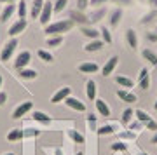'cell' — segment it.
Segmentation results:
<instances>
[{
    "instance_id": "6da1fadb",
    "label": "cell",
    "mask_w": 157,
    "mask_h": 155,
    "mask_svg": "<svg viewBox=\"0 0 157 155\" xmlns=\"http://www.w3.org/2000/svg\"><path fill=\"white\" fill-rule=\"evenodd\" d=\"M72 28V21H58V23H52V25H47L45 26V33L49 35V37H52V35H61L63 32H68Z\"/></svg>"
},
{
    "instance_id": "7a4b0ae2",
    "label": "cell",
    "mask_w": 157,
    "mask_h": 155,
    "mask_svg": "<svg viewBox=\"0 0 157 155\" xmlns=\"http://www.w3.org/2000/svg\"><path fill=\"white\" fill-rule=\"evenodd\" d=\"M17 45V40L16 39H11L9 42H7L6 45H4V51H2V54H0V59L2 61H7L9 58L12 56V52H14V49H16Z\"/></svg>"
},
{
    "instance_id": "3957f363",
    "label": "cell",
    "mask_w": 157,
    "mask_h": 155,
    "mask_svg": "<svg viewBox=\"0 0 157 155\" xmlns=\"http://www.w3.org/2000/svg\"><path fill=\"white\" fill-rule=\"evenodd\" d=\"M52 4H51V2H44V9H42V12H40V23H42V25H45V26H47V25H49V21H51V14H52Z\"/></svg>"
},
{
    "instance_id": "277c9868",
    "label": "cell",
    "mask_w": 157,
    "mask_h": 155,
    "mask_svg": "<svg viewBox=\"0 0 157 155\" xmlns=\"http://www.w3.org/2000/svg\"><path fill=\"white\" fill-rule=\"evenodd\" d=\"M28 63H30V52L28 51H23V52L17 54L16 61H14V66H16L17 70H21V68H25Z\"/></svg>"
},
{
    "instance_id": "5b68a950",
    "label": "cell",
    "mask_w": 157,
    "mask_h": 155,
    "mask_svg": "<svg viewBox=\"0 0 157 155\" xmlns=\"http://www.w3.org/2000/svg\"><path fill=\"white\" fill-rule=\"evenodd\" d=\"M32 110V101H25V103H21V105L17 106L16 110H14V113H12V119H21L26 112H30Z\"/></svg>"
},
{
    "instance_id": "8992f818",
    "label": "cell",
    "mask_w": 157,
    "mask_h": 155,
    "mask_svg": "<svg viewBox=\"0 0 157 155\" xmlns=\"http://www.w3.org/2000/svg\"><path fill=\"white\" fill-rule=\"evenodd\" d=\"M70 93H72V89H70V87H61V89H59V91L56 93V94L51 98V101H52V103H59V101H65L68 96H70Z\"/></svg>"
},
{
    "instance_id": "52a82bcc",
    "label": "cell",
    "mask_w": 157,
    "mask_h": 155,
    "mask_svg": "<svg viewBox=\"0 0 157 155\" xmlns=\"http://www.w3.org/2000/svg\"><path fill=\"white\" fill-rule=\"evenodd\" d=\"M65 103H67L70 108H73V110H77V112H84L86 110L84 103H82L80 100H77V98H72V96H68L67 100H65Z\"/></svg>"
},
{
    "instance_id": "ba28073f",
    "label": "cell",
    "mask_w": 157,
    "mask_h": 155,
    "mask_svg": "<svg viewBox=\"0 0 157 155\" xmlns=\"http://www.w3.org/2000/svg\"><path fill=\"white\" fill-rule=\"evenodd\" d=\"M14 11H16V4H7V6L4 7V11L0 12V21L2 23L9 21V17L14 14Z\"/></svg>"
},
{
    "instance_id": "9c48e42d",
    "label": "cell",
    "mask_w": 157,
    "mask_h": 155,
    "mask_svg": "<svg viewBox=\"0 0 157 155\" xmlns=\"http://www.w3.org/2000/svg\"><path fill=\"white\" fill-rule=\"evenodd\" d=\"M25 28H26V19H19V21H16L11 28H9V35H11V37H14V35L21 33Z\"/></svg>"
},
{
    "instance_id": "30bf717a",
    "label": "cell",
    "mask_w": 157,
    "mask_h": 155,
    "mask_svg": "<svg viewBox=\"0 0 157 155\" xmlns=\"http://www.w3.org/2000/svg\"><path fill=\"white\" fill-rule=\"evenodd\" d=\"M117 63H119V58H117V56H112V58L107 61V65L103 66V75H105V77H107V75H110V73L115 70Z\"/></svg>"
},
{
    "instance_id": "8fae6325",
    "label": "cell",
    "mask_w": 157,
    "mask_h": 155,
    "mask_svg": "<svg viewBox=\"0 0 157 155\" xmlns=\"http://www.w3.org/2000/svg\"><path fill=\"white\" fill-rule=\"evenodd\" d=\"M44 2L45 0H33L32 2V11H30L32 17H40V12L44 9Z\"/></svg>"
},
{
    "instance_id": "7c38bea8",
    "label": "cell",
    "mask_w": 157,
    "mask_h": 155,
    "mask_svg": "<svg viewBox=\"0 0 157 155\" xmlns=\"http://www.w3.org/2000/svg\"><path fill=\"white\" fill-rule=\"evenodd\" d=\"M117 96H119L122 101H126V103H135V101H136V96L131 94L129 91H124V89H119V91H117Z\"/></svg>"
},
{
    "instance_id": "4fadbf2b",
    "label": "cell",
    "mask_w": 157,
    "mask_h": 155,
    "mask_svg": "<svg viewBox=\"0 0 157 155\" xmlns=\"http://www.w3.org/2000/svg\"><path fill=\"white\" fill-rule=\"evenodd\" d=\"M126 39H128L129 47H133V49L138 47V37H136L135 30H128V32H126Z\"/></svg>"
},
{
    "instance_id": "5bb4252c",
    "label": "cell",
    "mask_w": 157,
    "mask_h": 155,
    "mask_svg": "<svg viewBox=\"0 0 157 155\" xmlns=\"http://www.w3.org/2000/svg\"><path fill=\"white\" fill-rule=\"evenodd\" d=\"M96 110L100 112V115H105V117L110 115V108L103 100H96Z\"/></svg>"
},
{
    "instance_id": "9a60e30c",
    "label": "cell",
    "mask_w": 157,
    "mask_h": 155,
    "mask_svg": "<svg viewBox=\"0 0 157 155\" xmlns=\"http://www.w3.org/2000/svg\"><path fill=\"white\" fill-rule=\"evenodd\" d=\"M78 70L82 73H94V72H98V65L96 63H82L78 66Z\"/></svg>"
},
{
    "instance_id": "2e32d148",
    "label": "cell",
    "mask_w": 157,
    "mask_h": 155,
    "mask_svg": "<svg viewBox=\"0 0 157 155\" xmlns=\"http://www.w3.org/2000/svg\"><path fill=\"white\" fill-rule=\"evenodd\" d=\"M101 47H103V42H101V40H91L89 44H86L84 45V49L87 51V52H93V51H100Z\"/></svg>"
},
{
    "instance_id": "e0dca14e",
    "label": "cell",
    "mask_w": 157,
    "mask_h": 155,
    "mask_svg": "<svg viewBox=\"0 0 157 155\" xmlns=\"http://www.w3.org/2000/svg\"><path fill=\"white\" fill-rule=\"evenodd\" d=\"M115 82L119 84V85H122V87H133V80L131 78H128V77H122V75H117L115 77Z\"/></svg>"
},
{
    "instance_id": "ac0fdd59",
    "label": "cell",
    "mask_w": 157,
    "mask_h": 155,
    "mask_svg": "<svg viewBox=\"0 0 157 155\" xmlns=\"http://www.w3.org/2000/svg\"><path fill=\"white\" fill-rule=\"evenodd\" d=\"M86 89H87V98H89V100H94L96 98V84H94V80H89V82L86 84Z\"/></svg>"
},
{
    "instance_id": "d6986e66",
    "label": "cell",
    "mask_w": 157,
    "mask_h": 155,
    "mask_svg": "<svg viewBox=\"0 0 157 155\" xmlns=\"http://www.w3.org/2000/svg\"><path fill=\"white\" fill-rule=\"evenodd\" d=\"M121 17H122V11H121V9H115V11L112 12V16H110V25H112V26H117L119 21H121Z\"/></svg>"
},
{
    "instance_id": "ffe728a7",
    "label": "cell",
    "mask_w": 157,
    "mask_h": 155,
    "mask_svg": "<svg viewBox=\"0 0 157 155\" xmlns=\"http://www.w3.org/2000/svg\"><path fill=\"white\" fill-rule=\"evenodd\" d=\"M141 54H143V58H145V59L150 61L154 66H157V56L154 54V52H152L150 49H143V52H141Z\"/></svg>"
},
{
    "instance_id": "44dd1931",
    "label": "cell",
    "mask_w": 157,
    "mask_h": 155,
    "mask_svg": "<svg viewBox=\"0 0 157 155\" xmlns=\"http://www.w3.org/2000/svg\"><path fill=\"white\" fill-rule=\"evenodd\" d=\"M19 75H21L23 78H35L37 77V72H35V70H30V68H21V70H19Z\"/></svg>"
},
{
    "instance_id": "7402d4cb",
    "label": "cell",
    "mask_w": 157,
    "mask_h": 155,
    "mask_svg": "<svg viewBox=\"0 0 157 155\" xmlns=\"http://www.w3.org/2000/svg\"><path fill=\"white\" fill-rule=\"evenodd\" d=\"M33 120H39V122H42V124H47V122L51 120V117L45 115L44 112H35L33 113Z\"/></svg>"
},
{
    "instance_id": "603a6c76",
    "label": "cell",
    "mask_w": 157,
    "mask_h": 155,
    "mask_svg": "<svg viewBox=\"0 0 157 155\" xmlns=\"http://www.w3.org/2000/svg\"><path fill=\"white\" fill-rule=\"evenodd\" d=\"M23 138V131H19V129H12L11 133L7 134V139L9 141H17V139Z\"/></svg>"
},
{
    "instance_id": "cb8c5ba5",
    "label": "cell",
    "mask_w": 157,
    "mask_h": 155,
    "mask_svg": "<svg viewBox=\"0 0 157 155\" xmlns=\"http://www.w3.org/2000/svg\"><path fill=\"white\" fill-rule=\"evenodd\" d=\"M82 33H84L86 37H89V39L96 40L98 39V35H100V32H96L94 28H82Z\"/></svg>"
},
{
    "instance_id": "d4e9b609",
    "label": "cell",
    "mask_w": 157,
    "mask_h": 155,
    "mask_svg": "<svg viewBox=\"0 0 157 155\" xmlns=\"http://www.w3.org/2000/svg\"><path fill=\"white\" fill-rule=\"evenodd\" d=\"M61 42H63V37H61V35L49 37V39H47V45H49V47H56V45H59Z\"/></svg>"
},
{
    "instance_id": "484cf974",
    "label": "cell",
    "mask_w": 157,
    "mask_h": 155,
    "mask_svg": "<svg viewBox=\"0 0 157 155\" xmlns=\"http://www.w3.org/2000/svg\"><path fill=\"white\" fill-rule=\"evenodd\" d=\"M67 4H68V0H56L54 6H52V11L54 12H61L63 9L67 7Z\"/></svg>"
},
{
    "instance_id": "4316f807",
    "label": "cell",
    "mask_w": 157,
    "mask_h": 155,
    "mask_svg": "<svg viewBox=\"0 0 157 155\" xmlns=\"http://www.w3.org/2000/svg\"><path fill=\"white\" fill-rule=\"evenodd\" d=\"M68 136H70L75 143H84V141H86L84 136H82L80 133H77V131H70V133H68Z\"/></svg>"
},
{
    "instance_id": "83f0119b",
    "label": "cell",
    "mask_w": 157,
    "mask_h": 155,
    "mask_svg": "<svg viewBox=\"0 0 157 155\" xmlns=\"http://www.w3.org/2000/svg\"><path fill=\"white\" fill-rule=\"evenodd\" d=\"M135 115L138 117V120H140V122H143V124H147L148 120H152V119H150V115H147V113H145L143 110H136V112H135Z\"/></svg>"
},
{
    "instance_id": "f1b7e54d",
    "label": "cell",
    "mask_w": 157,
    "mask_h": 155,
    "mask_svg": "<svg viewBox=\"0 0 157 155\" xmlns=\"http://www.w3.org/2000/svg\"><path fill=\"white\" fill-rule=\"evenodd\" d=\"M17 14H19L21 19H25V16H26V4H25V0H21L17 4Z\"/></svg>"
},
{
    "instance_id": "f546056e",
    "label": "cell",
    "mask_w": 157,
    "mask_h": 155,
    "mask_svg": "<svg viewBox=\"0 0 157 155\" xmlns=\"http://www.w3.org/2000/svg\"><path fill=\"white\" fill-rule=\"evenodd\" d=\"M37 54H39L40 59L47 61V63H49V61H52V54H51V52H47V51H44V49H40L39 52H37Z\"/></svg>"
},
{
    "instance_id": "4dcf8cb0",
    "label": "cell",
    "mask_w": 157,
    "mask_h": 155,
    "mask_svg": "<svg viewBox=\"0 0 157 155\" xmlns=\"http://www.w3.org/2000/svg\"><path fill=\"white\" fill-rule=\"evenodd\" d=\"M100 32H101V37H103V42L110 44V42H112V35H110V32L107 30V26H105V28H101Z\"/></svg>"
},
{
    "instance_id": "1f68e13d",
    "label": "cell",
    "mask_w": 157,
    "mask_h": 155,
    "mask_svg": "<svg viewBox=\"0 0 157 155\" xmlns=\"http://www.w3.org/2000/svg\"><path fill=\"white\" fill-rule=\"evenodd\" d=\"M113 133V127L112 126H103V127L98 129V134L100 136H105V134H112Z\"/></svg>"
},
{
    "instance_id": "d6a6232c",
    "label": "cell",
    "mask_w": 157,
    "mask_h": 155,
    "mask_svg": "<svg viewBox=\"0 0 157 155\" xmlns=\"http://www.w3.org/2000/svg\"><path fill=\"white\" fill-rule=\"evenodd\" d=\"M131 117H133V110H131V108L124 110V113H122V122H124V124H129Z\"/></svg>"
},
{
    "instance_id": "836d02e7",
    "label": "cell",
    "mask_w": 157,
    "mask_h": 155,
    "mask_svg": "<svg viewBox=\"0 0 157 155\" xmlns=\"http://www.w3.org/2000/svg\"><path fill=\"white\" fill-rule=\"evenodd\" d=\"M140 87L141 89H148L150 87V77H148V75L143 77V78H140Z\"/></svg>"
},
{
    "instance_id": "e575fe53",
    "label": "cell",
    "mask_w": 157,
    "mask_h": 155,
    "mask_svg": "<svg viewBox=\"0 0 157 155\" xmlns=\"http://www.w3.org/2000/svg\"><path fill=\"white\" fill-rule=\"evenodd\" d=\"M112 150L113 152H124V150H126V143H122V141H121V143H113Z\"/></svg>"
},
{
    "instance_id": "d590c367",
    "label": "cell",
    "mask_w": 157,
    "mask_h": 155,
    "mask_svg": "<svg viewBox=\"0 0 157 155\" xmlns=\"http://www.w3.org/2000/svg\"><path fill=\"white\" fill-rule=\"evenodd\" d=\"M87 4H89V0H77V7H78V11H84L86 7H87Z\"/></svg>"
},
{
    "instance_id": "8d00e7d4",
    "label": "cell",
    "mask_w": 157,
    "mask_h": 155,
    "mask_svg": "<svg viewBox=\"0 0 157 155\" xmlns=\"http://www.w3.org/2000/svg\"><path fill=\"white\" fill-rule=\"evenodd\" d=\"M145 126H147V129H148V131H157V122H154V120H148Z\"/></svg>"
},
{
    "instance_id": "74e56055",
    "label": "cell",
    "mask_w": 157,
    "mask_h": 155,
    "mask_svg": "<svg viewBox=\"0 0 157 155\" xmlns=\"http://www.w3.org/2000/svg\"><path fill=\"white\" fill-rule=\"evenodd\" d=\"M141 124H143V122H133V124H129V129H131V131H138V129H141Z\"/></svg>"
},
{
    "instance_id": "f35d334b",
    "label": "cell",
    "mask_w": 157,
    "mask_h": 155,
    "mask_svg": "<svg viewBox=\"0 0 157 155\" xmlns=\"http://www.w3.org/2000/svg\"><path fill=\"white\" fill-rule=\"evenodd\" d=\"M72 16L77 19V21H80V23H84V21H87V17L86 16H82V14H77V12H72Z\"/></svg>"
},
{
    "instance_id": "ab89813d",
    "label": "cell",
    "mask_w": 157,
    "mask_h": 155,
    "mask_svg": "<svg viewBox=\"0 0 157 155\" xmlns=\"http://www.w3.org/2000/svg\"><path fill=\"white\" fill-rule=\"evenodd\" d=\"M154 16H155V12H152V14H147V16L143 17V23H147V21H152V19H154Z\"/></svg>"
},
{
    "instance_id": "60d3db41",
    "label": "cell",
    "mask_w": 157,
    "mask_h": 155,
    "mask_svg": "<svg viewBox=\"0 0 157 155\" xmlns=\"http://www.w3.org/2000/svg\"><path fill=\"white\" fill-rule=\"evenodd\" d=\"M87 122H89L91 126H94V122H96V117L91 113V115H87Z\"/></svg>"
},
{
    "instance_id": "b9f144b4",
    "label": "cell",
    "mask_w": 157,
    "mask_h": 155,
    "mask_svg": "<svg viewBox=\"0 0 157 155\" xmlns=\"http://www.w3.org/2000/svg\"><path fill=\"white\" fill-rule=\"evenodd\" d=\"M6 100H7V94H6V93H0V106L6 103Z\"/></svg>"
},
{
    "instance_id": "7bdbcfd3",
    "label": "cell",
    "mask_w": 157,
    "mask_h": 155,
    "mask_svg": "<svg viewBox=\"0 0 157 155\" xmlns=\"http://www.w3.org/2000/svg\"><path fill=\"white\" fill-rule=\"evenodd\" d=\"M89 2L93 4V6H100V4H105L107 0H89Z\"/></svg>"
},
{
    "instance_id": "ee69618b",
    "label": "cell",
    "mask_w": 157,
    "mask_h": 155,
    "mask_svg": "<svg viewBox=\"0 0 157 155\" xmlns=\"http://www.w3.org/2000/svg\"><path fill=\"white\" fill-rule=\"evenodd\" d=\"M147 37H148V40H152V42H157V33H148Z\"/></svg>"
},
{
    "instance_id": "f6af8a7d",
    "label": "cell",
    "mask_w": 157,
    "mask_h": 155,
    "mask_svg": "<svg viewBox=\"0 0 157 155\" xmlns=\"http://www.w3.org/2000/svg\"><path fill=\"white\" fill-rule=\"evenodd\" d=\"M122 138H133V134H131V133H126V134H122Z\"/></svg>"
},
{
    "instance_id": "bcb514c9",
    "label": "cell",
    "mask_w": 157,
    "mask_h": 155,
    "mask_svg": "<svg viewBox=\"0 0 157 155\" xmlns=\"http://www.w3.org/2000/svg\"><path fill=\"white\" fill-rule=\"evenodd\" d=\"M54 155H63V152H61V150H59V148H58L56 152H54Z\"/></svg>"
},
{
    "instance_id": "7dc6e473",
    "label": "cell",
    "mask_w": 157,
    "mask_h": 155,
    "mask_svg": "<svg viewBox=\"0 0 157 155\" xmlns=\"http://www.w3.org/2000/svg\"><path fill=\"white\" fill-rule=\"evenodd\" d=\"M152 143H155V145H157V133H155V136L152 138Z\"/></svg>"
},
{
    "instance_id": "c3c4849f",
    "label": "cell",
    "mask_w": 157,
    "mask_h": 155,
    "mask_svg": "<svg viewBox=\"0 0 157 155\" xmlns=\"http://www.w3.org/2000/svg\"><path fill=\"white\" fill-rule=\"evenodd\" d=\"M0 2H6V4H12L14 0H0Z\"/></svg>"
},
{
    "instance_id": "681fc988",
    "label": "cell",
    "mask_w": 157,
    "mask_h": 155,
    "mask_svg": "<svg viewBox=\"0 0 157 155\" xmlns=\"http://www.w3.org/2000/svg\"><path fill=\"white\" fill-rule=\"evenodd\" d=\"M117 2H119V0H117ZM129 2H131V0H124V4H129Z\"/></svg>"
},
{
    "instance_id": "f907efd6",
    "label": "cell",
    "mask_w": 157,
    "mask_h": 155,
    "mask_svg": "<svg viewBox=\"0 0 157 155\" xmlns=\"http://www.w3.org/2000/svg\"><path fill=\"white\" fill-rule=\"evenodd\" d=\"M0 87H2V77H0Z\"/></svg>"
},
{
    "instance_id": "816d5d0a",
    "label": "cell",
    "mask_w": 157,
    "mask_h": 155,
    "mask_svg": "<svg viewBox=\"0 0 157 155\" xmlns=\"http://www.w3.org/2000/svg\"><path fill=\"white\" fill-rule=\"evenodd\" d=\"M77 155H84V153H82V152H78V153H77Z\"/></svg>"
},
{
    "instance_id": "f5cc1de1",
    "label": "cell",
    "mask_w": 157,
    "mask_h": 155,
    "mask_svg": "<svg viewBox=\"0 0 157 155\" xmlns=\"http://www.w3.org/2000/svg\"><path fill=\"white\" fill-rule=\"evenodd\" d=\"M155 110H157V103H155Z\"/></svg>"
},
{
    "instance_id": "db71d44e",
    "label": "cell",
    "mask_w": 157,
    "mask_h": 155,
    "mask_svg": "<svg viewBox=\"0 0 157 155\" xmlns=\"http://www.w3.org/2000/svg\"><path fill=\"white\" fill-rule=\"evenodd\" d=\"M6 155H12V153H6Z\"/></svg>"
},
{
    "instance_id": "11a10c76",
    "label": "cell",
    "mask_w": 157,
    "mask_h": 155,
    "mask_svg": "<svg viewBox=\"0 0 157 155\" xmlns=\"http://www.w3.org/2000/svg\"><path fill=\"white\" fill-rule=\"evenodd\" d=\"M155 32H157V28H155Z\"/></svg>"
}]
</instances>
